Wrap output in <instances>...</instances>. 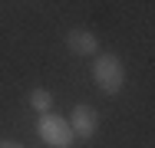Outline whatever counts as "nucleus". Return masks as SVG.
<instances>
[{"instance_id": "nucleus-2", "label": "nucleus", "mask_w": 155, "mask_h": 148, "mask_svg": "<svg viewBox=\"0 0 155 148\" xmlns=\"http://www.w3.org/2000/svg\"><path fill=\"white\" fill-rule=\"evenodd\" d=\"M36 132H40V138H43L50 148H69L73 142H76V138H73V132H69V122L60 118V115H53V112L40 115Z\"/></svg>"}, {"instance_id": "nucleus-5", "label": "nucleus", "mask_w": 155, "mask_h": 148, "mask_svg": "<svg viewBox=\"0 0 155 148\" xmlns=\"http://www.w3.org/2000/svg\"><path fill=\"white\" fill-rule=\"evenodd\" d=\"M30 109L40 112V115H46V112L53 109V92H50V89H33L30 92Z\"/></svg>"}, {"instance_id": "nucleus-4", "label": "nucleus", "mask_w": 155, "mask_h": 148, "mask_svg": "<svg viewBox=\"0 0 155 148\" xmlns=\"http://www.w3.org/2000/svg\"><path fill=\"white\" fill-rule=\"evenodd\" d=\"M66 46H69L76 56H93L96 50H99V40H96V33L76 27V30H69V33H66Z\"/></svg>"}, {"instance_id": "nucleus-3", "label": "nucleus", "mask_w": 155, "mask_h": 148, "mask_svg": "<svg viewBox=\"0 0 155 148\" xmlns=\"http://www.w3.org/2000/svg\"><path fill=\"white\" fill-rule=\"evenodd\" d=\"M96 128H99V112H96L93 105H86V102H79L76 109H73V115H69V132H73V138H93Z\"/></svg>"}, {"instance_id": "nucleus-1", "label": "nucleus", "mask_w": 155, "mask_h": 148, "mask_svg": "<svg viewBox=\"0 0 155 148\" xmlns=\"http://www.w3.org/2000/svg\"><path fill=\"white\" fill-rule=\"evenodd\" d=\"M93 79H96V86L102 89L106 95H116V92L125 86V66H122V59L116 56V53H102V56H96V63H93Z\"/></svg>"}, {"instance_id": "nucleus-6", "label": "nucleus", "mask_w": 155, "mask_h": 148, "mask_svg": "<svg viewBox=\"0 0 155 148\" xmlns=\"http://www.w3.org/2000/svg\"><path fill=\"white\" fill-rule=\"evenodd\" d=\"M0 148H23V145H17V142H0Z\"/></svg>"}]
</instances>
